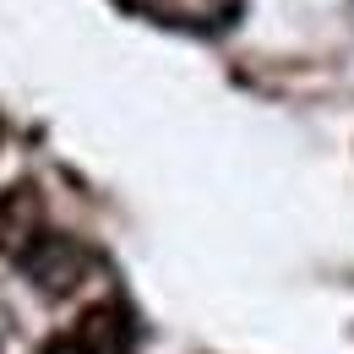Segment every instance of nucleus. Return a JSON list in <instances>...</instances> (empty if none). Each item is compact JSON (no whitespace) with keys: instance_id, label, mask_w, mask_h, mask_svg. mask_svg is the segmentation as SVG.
<instances>
[{"instance_id":"obj_1","label":"nucleus","mask_w":354,"mask_h":354,"mask_svg":"<svg viewBox=\"0 0 354 354\" xmlns=\"http://www.w3.org/2000/svg\"><path fill=\"white\" fill-rule=\"evenodd\" d=\"M120 6L147 17V22L180 28V33H223L245 11V0H120Z\"/></svg>"},{"instance_id":"obj_2","label":"nucleus","mask_w":354,"mask_h":354,"mask_svg":"<svg viewBox=\"0 0 354 354\" xmlns=\"http://www.w3.org/2000/svg\"><path fill=\"white\" fill-rule=\"evenodd\" d=\"M22 267H28V278H33L44 295H71V289L82 283V272H88V251H82L71 234H44V240L22 257Z\"/></svg>"},{"instance_id":"obj_3","label":"nucleus","mask_w":354,"mask_h":354,"mask_svg":"<svg viewBox=\"0 0 354 354\" xmlns=\"http://www.w3.org/2000/svg\"><path fill=\"white\" fill-rule=\"evenodd\" d=\"M44 202H39V191L33 185H11V191H0V257H28L39 240H44Z\"/></svg>"},{"instance_id":"obj_4","label":"nucleus","mask_w":354,"mask_h":354,"mask_svg":"<svg viewBox=\"0 0 354 354\" xmlns=\"http://www.w3.org/2000/svg\"><path fill=\"white\" fill-rule=\"evenodd\" d=\"M93 354H131L136 349V322L126 306H93L77 327H71Z\"/></svg>"},{"instance_id":"obj_5","label":"nucleus","mask_w":354,"mask_h":354,"mask_svg":"<svg viewBox=\"0 0 354 354\" xmlns=\"http://www.w3.org/2000/svg\"><path fill=\"white\" fill-rule=\"evenodd\" d=\"M44 354H93V349L77 338V333H55V338L44 344Z\"/></svg>"}]
</instances>
